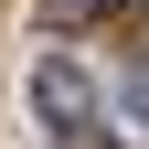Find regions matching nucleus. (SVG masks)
<instances>
[{
    "mask_svg": "<svg viewBox=\"0 0 149 149\" xmlns=\"http://www.w3.org/2000/svg\"><path fill=\"white\" fill-rule=\"evenodd\" d=\"M32 107H43V128L64 139V128H85V117H96V85H85V74H74L64 53H53V64L32 74Z\"/></svg>",
    "mask_w": 149,
    "mask_h": 149,
    "instance_id": "f257e3e1",
    "label": "nucleus"
},
{
    "mask_svg": "<svg viewBox=\"0 0 149 149\" xmlns=\"http://www.w3.org/2000/svg\"><path fill=\"white\" fill-rule=\"evenodd\" d=\"M43 11H53V22H96L107 0H43Z\"/></svg>",
    "mask_w": 149,
    "mask_h": 149,
    "instance_id": "f03ea898",
    "label": "nucleus"
}]
</instances>
